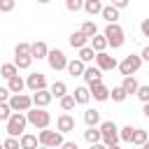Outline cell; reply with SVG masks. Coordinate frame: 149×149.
I'll return each instance as SVG.
<instances>
[{
	"label": "cell",
	"instance_id": "6da1fadb",
	"mask_svg": "<svg viewBox=\"0 0 149 149\" xmlns=\"http://www.w3.org/2000/svg\"><path fill=\"white\" fill-rule=\"evenodd\" d=\"M7 126V135L9 137H21L26 133V126H28V119H26V112H12V116L5 121Z\"/></svg>",
	"mask_w": 149,
	"mask_h": 149
},
{
	"label": "cell",
	"instance_id": "7a4b0ae2",
	"mask_svg": "<svg viewBox=\"0 0 149 149\" xmlns=\"http://www.w3.org/2000/svg\"><path fill=\"white\" fill-rule=\"evenodd\" d=\"M26 119H28V123L30 126H35V128H49V123H51V114L47 112V107H30L28 112H26Z\"/></svg>",
	"mask_w": 149,
	"mask_h": 149
},
{
	"label": "cell",
	"instance_id": "3957f363",
	"mask_svg": "<svg viewBox=\"0 0 149 149\" xmlns=\"http://www.w3.org/2000/svg\"><path fill=\"white\" fill-rule=\"evenodd\" d=\"M105 40H107V47H112V49H119V47H123V42H126V33H123V28L119 26V23H107V28H105Z\"/></svg>",
	"mask_w": 149,
	"mask_h": 149
},
{
	"label": "cell",
	"instance_id": "277c9868",
	"mask_svg": "<svg viewBox=\"0 0 149 149\" xmlns=\"http://www.w3.org/2000/svg\"><path fill=\"white\" fill-rule=\"evenodd\" d=\"M100 142L102 144H119V128H116V123L114 121H102L100 126Z\"/></svg>",
	"mask_w": 149,
	"mask_h": 149
},
{
	"label": "cell",
	"instance_id": "5b68a950",
	"mask_svg": "<svg viewBox=\"0 0 149 149\" xmlns=\"http://www.w3.org/2000/svg\"><path fill=\"white\" fill-rule=\"evenodd\" d=\"M37 142H40L42 147L56 149V147L63 144V133H58V130H49V128H42V130L37 133Z\"/></svg>",
	"mask_w": 149,
	"mask_h": 149
},
{
	"label": "cell",
	"instance_id": "8992f818",
	"mask_svg": "<svg viewBox=\"0 0 149 149\" xmlns=\"http://www.w3.org/2000/svg\"><path fill=\"white\" fill-rule=\"evenodd\" d=\"M7 102H9L12 112H28V109L33 107V98L26 95V93H12Z\"/></svg>",
	"mask_w": 149,
	"mask_h": 149
},
{
	"label": "cell",
	"instance_id": "52a82bcc",
	"mask_svg": "<svg viewBox=\"0 0 149 149\" xmlns=\"http://www.w3.org/2000/svg\"><path fill=\"white\" fill-rule=\"evenodd\" d=\"M140 65H142V58L135 56V54H130V56H126L116 68H119V72H121L123 77H128V74H135V72L140 70Z\"/></svg>",
	"mask_w": 149,
	"mask_h": 149
},
{
	"label": "cell",
	"instance_id": "ba28073f",
	"mask_svg": "<svg viewBox=\"0 0 149 149\" xmlns=\"http://www.w3.org/2000/svg\"><path fill=\"white\" fill-rule=\"evenodd\" d=\"M47 61H49V68L51 70H65V65H68V56L61 51V49H49V54H47Z\"/></svg>",
	"mask_w": 149,
	"mask_h": 149
},
{
	"label": "cell",
	"instance_id": "9c48e42d",
	"mask_svg": "<svg viewBox=\"0 0 149 149\" xmlns=\"http://www.w3.org/2000/svg\"><path fill=\"white\" fill-rule=\"evenodd\" d=\"M95 65H98L102 72H107V70H114L119 63H116V58L109 56L107 51H98V54H95Z\"/></svg>",
	"mask_w": 149,
	"mask_h": 149
},
{
	"label": "cell",
	"instance_id": "30bf717a",
	"mask_svg": "<svg viewBox=\"0 0 149 149\" xmlns=\"http://www.w3.org/2000/svg\"><path fill=\"white\" fill-rule=\"evenodd\" d=\"M88 93H91V98H93V100H98V102H105V100H109V88H107L102 81L88 84Z\"/></svg>",
	"mask_w": 149,
	"mask_h": 149
},
{
	"label": "cell",
	"instance_id": "8fae6325",
	"mask_svg": "<svg viewBox=\"0 0 149 149\" xmlns=\"http://www.w3.org/2000/svg\"><path fill=\"white\" fill-rule=\"evenodd\" d=\"M26 86H28L33 93L40 91V88H47V77H44L42 72H30L28 79H26Z\"/></svg>",
	"mask_w": 149,
	"mask_h": 149
},
{
	"label": "cell",
	"instance_id": "7c38bea8",
	"mask_svg": "<svg viewBox=\"0 0 149 149\" xmlns=\"http://www.w3.org/2000/svg\"><path fill=\"white\" fill-rule=\"evenodd\" d=\"M30 98H33V107H47V105L54 100V95H51L49 88H40V91H35Z\"/></svg>",
	"mask_w": 149,
	"mask_h": 149
},
{
	"label": "cell",
	"instance_id": "4fadbf2b",
	"mask_svg": "<svg viewBox=\"0 0 149 149\" xmlns=\"http://www.w3.org/2000/svg\"><path fill=\"white\" fill-rule=\"evenodd\" d=\"M81 77H84V81H86V86H88V84L102 81V70H100L98 65H95V68L88 65V68H84V74H81Z\"/></svg>",
	"mask_w": 149,
	"mask_h": 149
},
{
	"label": "cell",
	"instance_id": "5bb4252c",
	"mask_svg": "<svg viewBox=\"0 0 149 149\" xmlns=\"http://www.w3.org/2000/svg\"><path fill=\"white\" fill-rule=\"evenodd\" d=\"M56 130H58V133H70V130H74V116L61 114V116L56 119Z\"/></svg>",
	"mask_w": 149,
	"mask_h": 149
},
{
	"label": "cell",
	"instance_id": "9a60e30c",
	"mask_svg": "<svg viewBox=\"0 0 149 149\" xmlns=\"http://www.w3.org/2000/svg\"><path fill=\"white\" fill-rule=\"evenodd\" d=\"M47 54H49V47H47V42H33L30 44V56H33V61L37 58V61H42V58H47Z\"/></svg>",
	"mask_w": 149,
	"mask_h": 149
},
{
	"label": "cell",
	"instance_id": "2e32d148",
	"mask_svg": "<svg viewBox=\"0 0 149 149\" xmlns=\"http://www.w3.org/2000/svg\"><path fill=\"white\" fill-rule=\"evenodd\" d=\"M100 16H102L107 23H116V21H119V9H116L114 5H102Z\"/></svg>",
	"mask_w": 149,
	"mask_h": 149
},
{
	"label": "cell",
	"instance_id": "e0dca14e",
	"mask_svg": "<svg viewBox=\"0 0 149 149\" xmlns=\"http://www.w3.org/2000/svg\"><path fill=\"white\" fill-rule=\"evenodd\" d=\"M84 68H86V63H81L79 58H72V61H68V65H65V70H68L72 77H81V74H84Z\"/></svg>",
	"mask_w": 149,
	"mask_h": 149
},
{
	"label": "cell",
	"instance_id": "ac0fdd59",
	"mask_svg": "<svg viewBox=\"0 0 149 149\" xmlns=\"http://www.w3.org/2000/svg\"><path fill=\"white\" fill-rule=\"evenodd\" d=\"M7 88H9V93H23V88H26V79H21L19 74H14V77L7 79Z\"/></svg>",
	"mask_w": 149,
	"mask_h": 149
},
{
	"label": "cell",
	"instance_id": "d6986e66",
	"mask_svg": "<svg viewBox=\"0 0 149 149\" xmlns=\"http://www.w3.org/2000/svg\"><path fill=\"white\" fill-rule=\"evenodd\" d=\"M19 144H21V149H37V147H40L37 135H33V133H23V135L19 137Z\"/></svg>",
	"mask_w": 149,
	"mask_h": 149
},
{
	"label": "cell",
	"instance_id": "ffe728a7",
	"mask_svg": "<svg viewBox=\"0 0 149 149\" xmlns=\"http://www.w3.org/2000/svg\"><path fill=\"white\" fill-rule=\"evenodd\" d=\"M72 98H74V102H77V105H86V102L91 100L88 86H77V88H74V93H72Z\"/></svg>",
	"mask_w": 149,
	"mask_h": 149
},
{
	"label": "cell",
	"instance_id": "44dd1931",
	"mask_svg": "<svg viewBox=\"0 0 149 149\" xmlns=\"http://www.w3.org/2000/svg\"><path fill=\"white\" fill-rule=\"evenodd\" d=\"M68 42H70V47H72V49H81V47H86L88 37H86L81 30H77V33H72V35H70V40H68Z\"/></svg>",
	"mask_w": 149,
	"mask_h": 149
},
{
	"label": "cell",
	"instance_id": "7402d4cb",
	"mask_svg": "<svg viewBox=\"0 0 149 149\" xmlns=\"http://www.w3.org/2000/svg\"><path fill=\"white\" fill-rule=\"evenodd\" d=\"M137 86H140V84H137V79H135L133 74H128V77H123V81H121V88L126 91V95H133V93L137 91Z\"/></svg>",
	"mask_w": 149,
	"mask_h": 149
},
{
	"label": "cell",
	"instance_id": "603a6c76",
	"mask_svg": "<svg viewBox=\"0 0 149 149\" xmlns=\"http://www.w3.org/2000/svg\"><path fill=\"white\" fill-rule=\"evenodd\" d=\"M81 9H86V14H91V16H95V14L102 12V2L100 0H84V7Z\"/></svg>",
	"mask_w": 149,
	"mask_h": 149
},
{
	"label": "cell",
	"instance_id": "cb8c5ba5",
	"mask_svg": "<svg viewBox=\"0 0 149 149\" xmlns=\"http://www.w3.org/2000/svg\"><path fill=\"white\" fill-rule=\"evenodd\" d=\"M91 49L98 54V51H105L107 49V40H105V35H93L91 37Z\"/></svg>",
	"mask_w": 149,
	"mask_h": 149
},
{
	"label": "cell",
	"instance_id": "d4e9b609",
	"mask_svg": "<svg viewBox=\"0 0 149 149\" xmlns=\"http://www.w3.org/2000/svg\"><path fill=\"white\" fill-rule=\"evenodd\" d=\"M84 121H86V126H98L100 123V112L98 109H86L84 112Z\"/></svg>",
	"mask_w": 149,
	"mask_h": 149
},
{
	"label": "cell",
	"instance_id": "484cf974",
	"mask_svg": "<svg viewBox=\"0 0 149 149\" xmlns=\"http://www.w3.org/2000/svg\"><path fill=\"white\" fill-rule=\"evenodd\" d=\"M84 140H86L88 144H93V142H100V128H95V126H88V130H84Z\"/></svg>",
	"mask_w": 149,
	"mask_h": 149
},
{
	"label": "cell",
	"instance_id": "4316f807",
	"mask_svg": "<svg viewBox=\"0 0 149 149\" xmlns=\"http://www.w3.org/2000/svg\"><path fill=\"white\" fill-rule=\"evenodd\" d=\"M14 74H19V68H16L14 63H5V65H0V77L9 79V77H14Z\"/></svg>",
	"mask_w": 149,
	"mask_h": 149
},
{
	"label": "cell",
	"instance_id": "83f0119b",
	"mask_svg": "<svg viewBox=\"0 0 149 149\" xmlns=\"http://www.w3.org/2000/svg\"><path fill=\"white\" fill-rule=\"evenodd\" d=\"M49 91H51V95H54V98H63V95L68 93V86H65V81H54Z\"/></svg>",
	"mask_w": 149,
	"mask_h": 149
},
{
	"label": "cell",
	"instance_id": "f1b7e54d",
	"mask_svg": "<svg viewBox=\"0 0 149 149\" xmlns=\"http://www.w3.org/2000/svg\"><path fill=\"white\" fill-rule=\"evenodd\" d=\"M79 61H81V63H91V61H95V51H93L91 47H81V49H79Z\"/></svg>",
	"mask_w": 149,
	"mask_h": 149
},
{
	"label": "cell",
	"instance_id": "f546056e",
	"mask_svg": "<svg viewBox=\"0 0 149 149\" xmlns=\"http://www.w3.org/2000/svg\"><path fill=\"white\" fill-rule=\"evenodd\" d=\"M14 65L19 70H28L33 65V56H14Z\"/></svg>",
	"mask_w": 149,
	"mask_h": 149
},
{
	"label": "cell",
	"instance_id": "4dcf8cb0",
	"mask_svg": "<svg viewBox=\"0 0 149 149\" xmlns=\"http://www.w3.org/2000/svg\"><path fill=\"white\" fill-rule=\"evenodd\" d=\"M109 98H112L114 102H123V100H126L128 95H126V91H123V88H121V84H119V86L109 88Z\"/></svg>",
	"mask_w": 149,
	"mask_h": 149
},
{
	"label": "cell",
	"instance_id": "1f68e13d",
	"mask_svg": "<svg viewBox=\"0 0 149 149\" xmlns=\"http://www.w3.org/2000/svg\"><path fill=\"white\" fill-rule=\"evenodd\" d=\"M58 100H61V109H63V112H70V109H74V105H77V102H74V98H72L70 93H65V95H63V98H58Z\"/></svg>",
	"mask_w": 149,
	"mask_h": 149
},
{
	"label": "cell",
	"instance_id": "d6a6232c",
	"mask_svg": "<svg viewBox=\"0 0 149 149\" xmlns=\"http://www.w3.org/2000/svg\"><path fill=\"white\" fill-rule=\"evenodd\" d=\"M147 142V130H142V128H135L133 130V140H130V144H144Z\"/></svg>",
	"mask_w": 149,
	"mask_h": 149
},
{
	"label": "cell",
	"instance_id": "836d02e7",
	"mask_svg": "<svg viewBox=\"0 0 149 149\" xmlns=\"http://www.w3.org/2000/svg\"><path fill=\"white\" fill-rule=\"evenodd\" d=\"M79 30H81V33H84V35H86L88 40H91L93 35H98V26H95L93 21H86V23H84V26H81Z\"/></svg>",
	"mask_w": 149,
	"mask_h": 149
},
{
	"label": "cell",
	"instance_id": "e575fe53",
	"mask_svg": "<svg viewBox=\"0 0 149 149\" xmlns=\"http://www.w3.org/2000/svg\"><path fill=\"white\" fill-rule=\"evenodd\" d=\"M14 56H30V44L28 42H19L14 47Z\"/></svg>",
	"mask_w": 149,
	"mask_h": 149
},
{
	"label": "cell",
	"instance_id": "d590c367",
	"mask_svg": "<svg viewBox=\"0 0 149 149\" xmlns=\"http://www.w3.org/2000/svg\"><path fill=\"white\" fill-rule=\"evenodd\" d=\"M133 130H135L133 126H123V128L119 130V140H123V142H130V140H133Z\"/></svg>",
	"mask_w": 149,
	"mask_h": 149
},
{
	"label": "cell",
	"instance_id": "8d00e7d4",
	"mask_svg": "<svg viewBox=\"0 0 149 149\" xmlns=\"http://www.w3.org/2000/svg\"><path fill=\"white\" fill-rule=\"evenodd\" d=\"M135 95H137L142 102H149V84H144V86H137Z\"/></svg>",
	"mask_w": 149,
	"mask_h": 149
},
{
	"label": "cell",
	"instance_id": "74e56055",
	"mask_svg": "<svg viewBox=\"0 0 149 149\" xmlns=\"http://www.w3.org/2000/svg\"><path fill=\"white\" fill-rule=\"evenodd\" d=\"M14 7H16V0H0V12H2V14L14 12Z\"/></svg>",
	"mask_w": 149,
	"mask_h": 149
},
{
	"label": "cell",
	"instance_id": "f35d334b",
	"mask_svg": "<svg viewBox=\"0 0 149 149\" xmlns=\"http://www.w3.org/2000/svg\"><path fill=\"white\" fill-rule=\"evenodd\" d=\"M12 116V107H9V102H0V121H7Z\"/></svg>",
	"mask_w": 149,
	"mask_h": 149
},
{
	"label": "cell",
	"instance_id": "ab89813d",
	"mask_svg": "<svg viewBox=\"0 0 149 149\" xmlns=\"http://www.w3.org/2000/svg\"><path fill=\"white\" fill-rule=\"evenodd\" d=\"M2 147H5V149H21V144H19V137H9V135H7V140L2 142Z\"/></svg>",
	"mask_w": 149,
	"mask_h": 149
},
{
	"label": "cell",
	"instance_id": "60d3db41",
	"mask_svg": "<svg viewBox=\"0 0 149 149\" xmlns=\"http://www.w3.org/2000/svg\"><path fill=\"white\" fill-rule=\"evenodd\" d=\"M9 95H12V93H9V88H7V86H0V102H7V100H9Z\"/></svg>",
	"mask_w": 149,
	"mask_h": 149
},
{
	"label": "cell",
	"instance_id": "b9f144b4",
	"mask_svg": "<svg viewBox=\"0 0 149 149\" xmlns=\"http://www.w3.org/2000/svg\"><path fill=\"white\" fill-rule=\"evenodd\" d=\"M112 5H114L116 9H123V7H128V5H130V0H112Z\"/></svg>",
	"mask_w": 149,
	"mask_h": 149
},
{
	"label": "cell",
	"instance_id": "7bdbcfd3",
	"mask_svg": "<svg viewBox=\"0 0 149 149\" xmlns=\"http://www.w3.org/2000/svg\"><path fill=\"white\" fill-rule=\"evenodd\" d=\"M140 30H142V35H144V37H149V19H144V21L140 23Z\"/></svg>",
	"mask_w": 149,
	"mask_h": 149
},
{
	"label": "cell",
	"instance_id": "ee69618b",
	"mask_svg": "<svg viewBox=\"0 0 149 149\" xmlns=\"http://www.w3.org/2000/svg\"><path fill=\"white\" fill-rule=\"evenodd\" d=\"M140 58H142V63H144V61L149 63V44H147V47L142 49V54H140Z\"/></svg>",
	"mask_w": 149,
	"mask_h": 149
},
{
	"label": "cell",
	"instance_id": "f6af8a7d",
	"mask_svg": "<svg viewBox=\"0 0 149 149\" xmlns=\"http://www.w3.org/2000/svg\"><path fill=\"white\" fill-rule=\"evenodd\" d=\"M61 149H79V147H77V142H65V140H63Z\"/></svg>",
	"mask_w": 149,
	"mask_h": 149
},
{
	"label": "cell",
	"instance_id": "bcb514c9",
	"mask_svg": "<svg viewBox=\"0 0 149 149\" xmlns=\"http://www.w3.org/2000/svg\"><path fill=\"white\" fill-rule=\"evenodd\" d=\"M88 149H107V144H102V142H93V144H88Z\"/></svg>",
	"mask_w": 149,
	"mask_h": 149
},
{
	"label": "cell",
	"instance_id": "7dc6e473",
	"mask_svg": "<svg viewBox=\"0 0 149 149\" xmlns=\"http://www.w3.org/2000/svg\"><path fill=\"white\" fill-rule=\"evenodd\" d=\"M142 114L149 119V102H144V107H142Z\"/></svg>",
	"mask_w": 149,
	"mask_h": 149
},
{
	"label": "cell",
	"instance_id": "c3c4849f",
	"mask_svg": "<svg viewBox=\"0 0 149 149\" xmlns=\"http://www.w3.org/2000/svg\"><path fill=\"white\" fill-rule=\"evenodd\" d=\"M107 149H121V147H119V144H109Z\"/></svg>",
	"mask_w": 149,
	"mask_h": 149
},
{
	"label": "cell",
	"instance_id": "681fc988",
	"mask_svg": "<svg viewBox=\"0 0 149 149\" xmlns=\"http://www.w3.org/2000/svg\"><path fill=\"white\" fill-rule=\"evenodd\" d=\"M142 149H149V140H147V142H144V144H142Z\"/></svg>",
	"mask_w": 149,
	"mask_h": 149
},
{
	"label": "cell",
	"instance_id": "f907efd6",
	"mask_svg": "<svg viewBox=\"0 0 149 149\" xmlns=\"http://www.w3.org/2000/svg\"><path fill=\"white\" fill-rule=\"evenodd\" d=\"M37 2H40V5H47V2H51V0H37Z\"/></svg>",
	"mask_w": 149,
	"mask_h": 149
},
{
	"label": "cell",
	"instance_id": "816d5d0a",
	"mask_svg": "<svg viewBox=\"0 0 149 149\" xmlns=\"http://www.w3.org/2000/svg\"><path fill=\"white\" fill-rule=\"evenodd\" d=\"M37 149H49V147H42V144H40V147H37Z\"/></svg>",
	"mask_w": 149,
	"mask_h": 149
},
{
	"label": "cell",
	"instance_id": "f5cc1de1",
	"mask_svg": "<svg viewBox=\"0 0 149 149\" xmlns=\"http://www.w3.org/2000/svg\"><path fill=\"white\" fill-rule=\"evenodd\" d=\"M0 149H5V147H2V144H0Z\"/></svg>",
	"mask_w": 149,
	"mask_h": 149
},
{
	"label": "cell",
	"instance_id": "db71d44e",
	"mask_svg": "<svg viewBox=\"0 0 149 149\" xmlns=\"http://www.w3.org/2000/svg\"><path fill=\"white\" fill-rule=\"evenodd\" d=\"M0 14H2V12H0Z\"/></svg>",
	"mask_w": 149,
	"mask_h": 149
}]
</instances>
